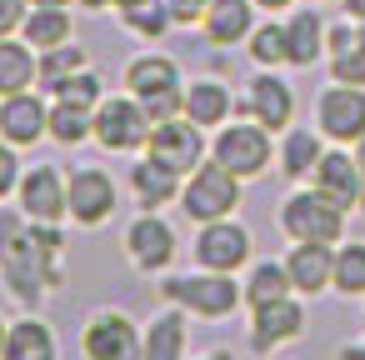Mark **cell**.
<instances>
[{"label":"cell","instance_id":"19","mask_svg":"<svg viewBox=\"0 0 365 360\" xmlns=\"http://www.w3.org/2000/svg\"><path fill=\"white\" fill-rule=\"evenodd\" d=\"M255 0H210L205 16H200V31L210 46H240L250 31H255Z\"/></svg>","mask_w":365,"mask_h":360},{"label":"cell","instance_id":"35","mask_svg":"<svg viewBox=\"0 0 365 360\" xmlns=\"http://www.w3.org/2000/svg\"><path fill=\"white\" fill-rule=\"evenodd\" d=\"M56 101H76V106H91V110H96V106L106 101V86H101V76L86 66V71H76V76L56 91Z\"/></svg>","mask_w":365,"mask_h":360},{"label":"cell","instance_id":"48","mask_svg":"<svg viewBox=\"0 0 365 360\" xmlns=\"http://www.w3.org/2000/svg\"><path fill=\"white\" fill-rule=\"evenodd\" d=\"M6 335H11V320H0V350H6Z\"/></svg>","mask_w":365,"mask_h":360},{"label":"cell","instance_id":"23","mask_svg":"<svg viewBox=\"0 0 365 360\" xmlns=\"http://www.w3.org/2000/svg\"><path fill=\"white\" fill-rule=\"evenodd\" d=\"M0 360H61V345H56V330L36 315L26 320H11V335H6V350Z\"/></svg>","mask_w":365,"mask_h":360},{"label":"cell","instance_id":"28","mask_svg":"<svg viewBox=\"0 0 365 360\" xmlns=\"http://www.w3.org/2000/svg\"><path fill=\"white\" fill-rule=\"evenodd\" d=\"M115 11H120V26L145 36V41H160L175 16H170V0H115Z\"/></svg>","mask_w":365,"mask_h":360},{"label":"cell","instance_id":"46","mask_svg":"<svg viewBox=\"0 0 365 360\" xmlns=\"http://www.w3.org/2000/svg\"><path fill=\"white\" fill-rule=\"evenodd\" d=\"M81 6H91V11H106V6H115V0H81Z\"/></svg>","mask_w":365,"mask_h":360},{"label":"cell","instance_id":"13","mask_svg":"<svg viewBox=\"0 0 365 360\" xmlns=\"http://www.w3.org/2000/svg\"><path fill=\"white\" fill-rule=\"evenodd\" d=\"M245 260H250V230H245V225H235L230 215L200 225V235H195V265H205V270H230V275H235Z\"/></svg>","mask_w":365,"mask_h":360},{"label":"cell","instance_id":"33","mask_svg":"<svg viewBox=\"0 0 365 360\" xmlns=\"http://www.w3.org/2000/svg\"><path fill=\"white\" fill-rule=\"evenodd\" d=\"M330 285L340 295H365V240L335 245V280Z\"/></svg>","mask_w":365,"mask_h":360},{"label":"cell","instance_id":"34","mask_svg":"<svg viewBox=\"0 0 365 360\" xmlns=\"http://www.w3.org/2000/svg\"><path fill=\"white\" fill-rule=\"evenodd\" d=\"M245 56H250V61H255L260 71L280 66V61H285V26H275V21L255 26V31L245 36Z\"/></svg>","mask_w":365,"mask_h":360},{"label":"cell","instance_id":"6","mask_svg":"<svg viewBox=\"0 0 365 360\" xmlns=\"http://www.w3.org/2000/svg\"><path fill=\"white\" fill-rule=\"evenodd\" d=\"M150 115H145V106L125 91V96H106L101 106H96V140L106 145V150H145V140H150Z\"/></svg>","mask_w":365,"mask_h":360},{"label":"cell","instance_id":"25","mask_svg":"<svg viewBox=\"0 0 365 360\" xmlns=\"http://www.w3.org/2000/svg\"><path fill=\"white\" fill-rule=\"evenodd\" d=\"M71 31H76V26H71V11H66V6H31V16H26V26H21V41L36 46V56H41V51L66 46Z\"/></svg>","mask_w":365,"mask_h":360},{"label":"cell","instance_id":"38","mask_svg":"<svg viewBox=\"0 0 365 360\" xmlns=\"http://www.w3.org/2000/svg\"><path fill=\"white\" fill-rule=\"evenodd\" d=\"M26 16H31V0H0V41L16 36L26 26Z\"/></svg>","mask_w":365,"mask_h":360},{"label":"cell","instance_id":"31","mask_svg":"<svg viewBox=\"0 0 365 360\" xmlns=\"http://www.w3.org/2000/svg\"><path fill=\"white\" fill-rule=\"evenodd\" d=\"M86 66H91V61H86V51L66 41V46H56V51H41V71H36V86H41L46 96H56V91H61V86H66V81H71L76 71H86Z\"/></svg>","mask_w":365,"mask_h":360},{"label":"cell","instance_id":"17","mask_svg":"<svg viewBox=\"0 0 365 360\" xmlns=\"http://www.w3.org/2000/svg\"><path fill=\"white\" fill-rule=\"evenodd\" d=\"M285 270H290L295 295H320V290L335 280V245L295 240V245H290V255H285Z\"/></svg>","mask_w":365,"mask_h":360},{"label":"cell","instance_id":"12","mask_svg":"<svg viewBox=\"0 0 365 360\" xmlns=\"http://www.w3.org/2000/svg\"><path fill=\"white\" fill-rule=\"evenodd\" d=\"M125 255H130V265L145 270V275H160V270L175 260V230L160 220V210H145L140 220H130V230H125Z\"/></svg>","mask_w":365,"mask_h":360},{"label":"cell","instance_id":"20","mask_svg":"<svg viewBox=\"0 0 365 360\" xmlns=\"http://www.w3.org/2000/svg\"><path fill=\"white\" fill-rule=\"evenodd\" d=\"M125 91H130L135 101H150V96L180 91V66H175L170 56H160V51L135 56V61L125 66Z\"/></svg>","mask_w":365,"mask_h":360},{"label":"cell","instance_id":"21","mask_svg":"<svg viewBox=\"0 0 365 360\" xmlns=\"http://www.w3.org/2000/svg\"><path fill=\"white\" fill-rule=\"evenodd\" d=\"M180 185H185V175H175L170 165H160V160H150V155L130 165V195H135L145 210H160V205L180 200Z\"/></svg>","mask_w":365,"mask_h":360},{"label":"cell","instance_id":"24","mask_svg":"<svg viewBox=\"0 0 365 360\" xmlns=\"http://www.w3.org/2000/svg\"><path fill=\"white\" fill-rule=\"evenodd\" d=\"M325 56V21L320 11H295L285 21V66H315Z\"/></svg>","mask_w":365,"mask_h":360},{"label":"cell","instance_id":"3","mask_svg":"<svg viewBox=\"0 0 365 360\" xmlns=\"http://www.w3.org/2000/svg\"><path fill=\"white\" fill-rule=\"evenodd\" d=\"M235 205H240V175H230L220 160H200V165L185 175V185H180V210H185L195 225L225 220Z\"/></svg>","mask_w":365,"mask_h":360},{"label":"cell","instance_id":"39","mask_svg":"<svg viewBox=\"0 0 365 360\" xmlns=\"http://www.w3.org/2000/svg\"><path fill=\"white\" fill-rule=\"evenodd\" d=\"M205 6L210 0H170V16H175V26H200Z\"/></svg>","mask_w":365,"mask_h":360},{"label":"cell","instance_id":"9","mask_svg":"<svg viewBox=\"0 0 365 360\" xmlns=\"http://www.w3.org/2000/svg\"><path fill=\"white\" fill-rule=\"evenodd\" d=\"M145 155L170 165L175 175H190L200 160H205V130L190 120V115H170V120H155L150 125V140H145Z\"/></svg>","mask_w":365,"mask_h":360},{"label":"cell","instance_id":"41","mask_svg":"<svg viewBox=\"0 0 365 360\" xmlns=\"http://www.w3.org/2000/svg\"><path fill=\"white\" fill-rule=\"evenodd\" d=\"M335 360H365V340H350V345H340V350H335Z\"/></svg>","mask_w":365,"mask_h":360},{"label":"cell","instance_id":"7","mask_svg":"<svg viewBox=\"0 0 365 360\" xmlns=\"http://www.w3.org/2000/svg\"><path fill=\"white\" fill-rule=\"evenodd\" d=\"M66 205H71V220L81 230H96L115 215L120 195H115V180L101 170V165H76L66 175Z\"/></svg>","mask_w":365,"mask_h":360},{"label":"cell","instance_id":"15","mask_svg":"<svg viewBox=\"0 0 365 360\" xmlns=\"http://www.w3.org/2000/svg\"><path fill=\"white\" fill-rule=\"evenodd\" d=\"M300 335H305V310H300L295 295L250 310V345H255L260 355H270V350H280V345H290V340H300Z\"/></svg>","mask_w":365,"mask_h":360},{"label":"cell","instance_id":"1","mask_svg":"<svg viewBox=\"0 0 365 360\" xmlns=\"http://www.w3.org/2000/svg\"><path fill=\"white\" fill-rule=\"evenodd\" d=\"M61 225L46 220H21V215H0V280L11 285L21 305H41L61 285Z\"/></svg>","mask_w":365,"mask_h":360},{"label":"cell","instance_id":"40","mask_svg":"<svg viewBox=\"0 0 365 360\" xmlns=\"http://www.w3.org/2000/svg\"><path fill=\"white\" fill-rule=\"evenodd\" d=\"M355 46V26H335V31H325V56H340V51H350Z\"/></svg>","mask_w":365,"mask_h":360},{"label":"cell","instance_id":"22","mask_svg":"<svg viewBox=\"0 0 365 360\" xmlns=\"http://www.w3.org/2000/svg\"><path fill=\"white\" fill-rule=\"evenodd\" d=\"M230 110H235V96H230V86H225V81L200 76V81H190V86H185V115H190L200 130L225 125V115H230Z\"/></svg>","mask_w":365,"mask_h":360},{"label":"cell","instance_id":"49","mask_svg":"<svg viewBox=\"0 0 365 360\" xmlns=\"http://www.w3.org/2000/svg\"><path fill=\"white\" fill-rule=\"evenodd\" d=\"M31 6H71V0H31Z\"/></svg>","mask_w":365,"mask_h":360},{"label":"cell","instance_id":"5","mask_svg":"<svg viewBox=\"0 0 365 360\" xmlns=\"http://www.w3.org/2000/svg\"><path fill=\"white\" fill-rule=\"evenodd\" d=\"M210 160H220L230 175H240V180H255V175H265L270 170V160H275V145H270V130L260 125V120H240V125H220V135H215V145H210Z\"/></svg>","mask_w":365,"mask_h":360},{"label":"cell","instance_id":"45","mask_svg":"<svg viewBox=\"0 0 365 360\" xmlns=\"http://www.w3.org/2000/svg\"><path fill=\"white\" fill-rule=\"evenodd\" d=\"M355 46L365 51V21H355Z\"/></svg>","mask_w":365,"mask_h":360},{"label":"cell","instance_id":"50","mask_svg":"<svg viewBox=\"0 0 365 360\" xmlns=\"http://www.w3.org/2000/svg\"><path fill=\"white\" fill-rule=\"evenodd\" d=\"M320 6H340V0H320Z\"/></svg>","mask_w":365,"mask_h":360},{"label":"cell","instance_id":"4","mask_svg":"<svg viewBox=\"0 0 365 360\" xmlns=\"http://www.w3.org/2000/svg\"><path fill=\"white\" fill-rule=\"evenodd\" d=\"M280 230L290 240H320V245H340L345 235V210L335 200H325L315 185L310 190H295L280 200Z\"/></svg>","mask_w":365,"mask_h":360},{"label":"cell","instance_id":"37","mask_svg":"<svg viewBox=\"0 0 365 360\" xmlns=\"http://www.w3.org/2000/svg\"><path fill=\"white\" fill-rule=\"evenodd\" d=\"M16 185H21V160H16V145H11V140H0V200L16 195Z\"/></svg>","mask_w":365,"mask_h":360},{"label":"cell","instance_id":"16","mask_svg":"<svg viewBox=\"0 0 365 360\" xmlns=\"http://www.w3.org/2000/svg\"><path fill=\"white\" fill-rule=\"evenodd\" d=\"M41 135H51V106H46L36 91L0 96V140H11V145H36Z\"/></svg>","mask_w":365,"mask_h":360},{"label":"cell","instance_id":"47","mask_svg":"<svg viewBox=\"0 0 365 360\" xmlns=\"http://www.w3.org/2000/svg\"><path fill=\"white\" fill-rule=\"evenodd\" d=\"M200 360H235L230 350H210V355H200Z\"/></svg>","mask_w":365,"mask_h":360},{"label":"cell","instance_id":"32","mask_svg":"<svg viewBox=\"0 0 365 360\" xmlns=\"http://www.w3.org/2000/svg\"><path fill=\"white\" fill-rule=\"evenodd\" d=\"M285 295H295L290 270H285L280 260H260V265L250 270V280H245V305L255 310V305H270V300H285Z\"/></svg>","mask_w":365,"mask_h":360},{"label":"cell","instance_id":"30","mask_svg":"<svg viewBox=\"0 0 365 360\" xmlns=\"http://www.w3.org/2000/svg\"><path fill=\"white\" fill-rule=\"evenodd\" d=\"M315 160H320V135L305 130V125L285 130V140H280V175L285 180H310Z\"/></svg>","mask_w":365,"mask_h":360},{"label":"cell","instance_id":"29","mask_svg":"<svg viewBox=\"0 0 365 360\" xmlns=\"http://www.w3.org/2000/svg\"><path fill=\"white\" fill-rule=\"evenodd\" d=\"M51 140L56 145H81L96 140V110L76 101H51Z\"/></svg>","mask_w":365,"mask_h":360},{"label":"cell","instance_id":"8","mask_svg":"<svg viewBox=\"0 0 365 360\" xmlns=\"http://www.w3.org/2000/svg\"><path fill=\"white\" fill-rule=\"evenodd\" d=\"M86 360H145V335L120 310H96L81 330Z\"/></svg>","mask_w":365,"mask_h":360},{"label":"cell","instance_id":"26","mask_svg":"<svg viewBox=\"0 0 365 360\" xmlns=\"http://www.w3.org/2000/svg\"><path fill=\"white\" fill-rule=\"evenodd\" d=\"M36 71H41V56L36 46L26 41H0V96H16V91H36Z\"/></svg>","mask_w":365,"mask_h":360},{"label":"cell","instance_id":"14","mask_svg":"<svg viewBox=\"0 0 365 360\" xmlns=\"http://www.w3.org/2000/svg\"><path fill=\"white\" fill-rule=\"evenodd\" d=\"M235 110L250 115V120H260V125L275 135V130H285V125L295 120V91H290L280 76L260 71V76L250 81V91H245V101H235Z\"/></svg>","mask_w":365,"mask_h":360},{"label":"cell","instance_id":"42","mask_svg":"<svg viewBox=\"0 0 365 360\" xmlns=\"http://www.w3.org/2000/svg\"><path fill=\"white\" fill-rule=\"evenodd\" d=\"M355 170H360V205H365V135L355 140Z\"/></svg>","mask_w":365,"mask_h":360},{"label":"cell","instance_id":"43","mask_svg":"<svg viewBox=\"0 0 365 360\" xmlns=\"http://www.w3.org/2000/svg\"><path fill=\"white\" fill-rule=\"evenodd\" d=\"M340 6H345L350 21H365V0H340Z\"/></svg>","mask_w":365,"mask_h":360},{"label":"cell","instance_id":"10","mask_svg":"<svg viewBox=\"0 0 365 360\" xmlns=\"http://www.w3.org/2000/svg\"><path fill=\"white\" fill-rule=\"evenodd\" d=\"M315 125L325 140L335 145H355L365 135V86H330L320 101H315Z\"/></svg>","mask_w":365,"mask_h":360},{"label":"cell","instance_id":"36","mask_svg":"<svg viewBox=\"0 0 365 360\" xmlns=\"http://www.w3.org/2000/svg\"><path fill=\"white\" fill-rule=\"evenodd\" d=\"M330 76H335L340 86H365V51L350 46V51L330 56Z\"/></svg>","mask_w":365,"mask_h":360},{"label":"cell","instance_id":"44","mask_svg":"<svg viewBox=\"0 0 365 360\" xmlns=\"http://www.w3.org/2000/svg\"><path fill=\"white\" fill-rule=\"evenodd\" d=\"M260 11H280V6H295V0H255Z\"/></svg>","mask_w":365,"mask_h":360},{"label":"cell","instance_id":"27","mask_svg":"<svg viewBox=\"0 0 365 360\" xmlns=\"http://www.w3.org/2000/svg\"><path fill=\"white\" fill-rule=\"evenodd\" d=\"M145 360H185V310H160L145 325Z\"/></svg>","mask_w":365,"mask_h":360},{"label":"cell","instance_id":"18","mask_svg":"<svg viewBox=\"0 0 365 360\" xmlns=\"http://www.w3.org/2000/svg\"><path fill=\"white\" fill-rule=\"evenodd\" d=\"M310 185H315L325 200H335L340 210L360 205V170H355V155H345V150H320V160H315V170H310Z\"/></svg>","mask_w":365,"mask_h":360},{"label":"cell","instance_id":"2","mask_svg":"<svg viewBox=\"0 0 365 360\" xmlns=\"http://www.w3.org/2000/svg\"><path fill=\"white\" fill-rule=\"evenodd\" d=\"M160 295L170 305H180L185 315H200V320H225L240 300H245V285L230 280V270H205L195 265L190 275H170L160 285Z\"/></svg>","mask_w":365,"mask_h":360},{"label":"cell","instance_id":"11","mask_svg":"<svg viewBox=\"0 0 365 360\" xmlns=\"http://www.w3.org/2000/svg\"><path fill=\"white\" fill-rule=\"evenodd\" d=\"M16 200H21V215H26V220L61 225V220L71 215V205H66V175H61L56 165H31V170H21Z\"/></svg>","mask_w":365,"mask_h":360}]
</instances>
